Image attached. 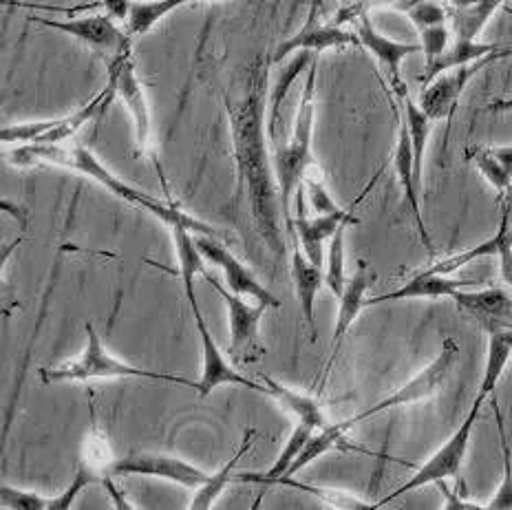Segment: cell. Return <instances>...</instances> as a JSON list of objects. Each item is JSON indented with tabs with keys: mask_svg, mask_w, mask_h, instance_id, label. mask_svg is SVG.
Masks as SVG:
<instances>
[{
	"mask_svg": "<svg viewBox=\"0 0 512 510\" xmlns=\"http://www.w3.org/2000/svg\"><path fill=\"white\" fill-rule=\"evenodd\" d=\"M237 199L241 197L261 241L276 259L285 252V217L268 148V62L254 60L241 80L239 95H226Z\"/></svg>",
	"mask_w": 512,
	"mask_h": 510,
	"instance_id": "6da1fadb",
	"label": "cell"
},
{
	"mask_svg": "<svg viewBox=\"0 0 512 510\" xmlns=\"http://www.w3.org/2000/svg\"><path fill=\"white\" fill-rule=\"evenodd\" d=\"M9 157L7 162L14 166H56V168H67L76 170V173L93 179L102 188L109 190L111 195L122 199L124 204L140 208L148 215H153L157 221H162L166 228H177L184 226L192 235H208V237H219L217 228H212L210 223L197 219L190 212L181 210L173 201H162L153 195L144 193V190L135 188L131 184L122 182L120 177L113 175L109 168L102 164V159L95 155L91 148H87L80 142H62V144H27V146H16L12 153H5Z\"/></svg>",
	"mask_w": 512,
	"mask_h": 510,
	"instance_id": "7a4b0ae2",
	"label": "cell"
},
{
	"mask_svg": "<svg viewBox=\"0 0 512 510\" xmlns=\"http://www.w3.org/2000/svg\"><path fill=\"white\" fill-rule=\"evenodd\" d=\"M316 80H318V56L307 69L301 100L294 120V131L285 144H274V170L276 182H279L281 206L285 217V232L292 237L294 217H292V199H296L298 188L307 177L309 168L314 164L312 140H314V120H316Z\"/></svg>",
	"mask_w": 512,
	"mask_h": 510,
	"instance_id": "3957f363",
	"label": "cell"
},
{
	"mask_svg": "<svg viewBox=\"0 0 512 510\" xmlns=\"http://www.w3.org/2000/svg\"><path fill=\"white\" fill-rule=\"evenodd\" d=\"M87 345L80 352V356L64 360L60 365L42 367L40 380L45 385H60V382H89V380H102V378H144V380H159L170 382V385H181L188 389H197L199 382L188 380L184 376L168 374V371H151L140 369L135 365H128L124 360L109 354L104 347L102 336L95 332V327L87 321Z\"/></svg>",
	"mask_w": 512,
	"mask_h": 510,
	"instance_id": "277c9868",
	"label": "cell"
},
{
	"mask_svg": "<svg viewBox=\"0 0 512 510\" xmlns=\"http://www.w3.org/2000/svg\"><path fill=\"white\" fill-rule=\"evenodd\" d=\"M484 407V400L475 398L471 411H468V416L464 418V422L460 427L455 429V433L448 438L440 449H437L429 460H426L418 471H415L407 482L400 484L398 488H393V491L382 497L380 502L373 504L371 508H380V506H387L393 499H398L402 495H409L413 491H418V488L424 486H431V484H440V482H448L453 480V477L460 475L464 460H466V453H468V446H471V438H473V431H475V424L479 418V411Z\"/></svg>",
	"mask_w": 512,
	"mask_h": 510,
	"instance_id": "5b68a950",
	"label": "cell"
},
{
	"mask_svg": "<svg viewBox=\"0 0 512 510\" xmlns=\"http://www.w3.org/2000/svg\"><path fill=\"white\" fill-rule=\"evenodd\" d=\"M115 84H109L93 98L80 106L76 113L64 115V118L42 120V122H23V124H9L0 129V140L7 146H27V144H62L73 140L84 124H89L95 115H98L104 106H109L115 98Z\"/></svg>",
	"mask_w": 512,
	"mask_h": 510,
	"instance_id": "8992f818",
	"label": "cell"
},
{
	"mask_svg": "<svg viewBox=\"0 0 512 510\" xmlns=\"http://www.w3.org/2000/svg\"><path fill=\"white\" fill-rule=\"evenodd\" d=\"M457 356H460V345H457L455 338H444L440 354H437L429 365H426L418 376H413L407 385H402L400 389H396L391 393V396L382 398L376 405L360 411L358 416L349 418V427H354L358 422H365L373 416H380L384 411H391V409H398V407H407V405H415V402H422V400H429L433 398L435 393H440L444 382L451 374L455 363H457Z\"/></svg>",
	"mask_w": 512,
	"mask_h": 510,
	"instance_id": "52a82bcc",
	"label": "cell"
},
{
	"mask_svg": "<svg viewBox=\"0 0 512 510\" xmlns=\"http://www.w3.org/2000/svg\"><path fill=\"white\" fill-rule=\"evenodd\" d=\"M378 175L371 177V182L367 184V188L362 190L358 195L356 201H351L347 208L340 206L336 212H329V215H307V201H305V190L303 186L298 188L296 193V215H294V232L292 235L301 241V246L305 250V254L309 259H312L318 268H323L325 265V246L332 237L338 232L340 226H345V223H351V226H356L360 223V219L356 217V210L358 206L365 201V197L371 193V188L376 186L378 182Z\"/></svg>",
	"mask_w": 512,
	"mask_h": 510,
	"instance_id": "ba28073f",
	"label": "cell"
},
{
	"mask_svg": "<svg viewBox=\"0 0 512 510\" xmlns=\"http://www.w3.org/2000/svg\"><path fill=\"white\" fill-rule=\"evenodd\" d=\"M31 23H38L47 29H56L60 34L78 40L80 45L93 49L98 56L109 65L115 58L124 56L131 51L133 38L128 36L126 29L115 25V20L109 14L98 16H84V18H42V16H29Z\"/></svg>",
	"mask_w": 512,
	"mask_h": 510,
	"instance_id": "9c48e42d",
	"label": "cell"
},
{
	"mask_svg": "<svg viewBox=\"0 0 512 510\" xmlns=\"http://www.w3.org/2000/svg\"><path fill=\"white\" fill-rule=\"evenodd\" d=\"M510 56H512V47H508L506 51L493 53V56H486L477 62H471V65L455 67L440 73V76L433 78L429 84H424L422 87L420 100H418L422 111L429 115L433 122H440V120L451 122L466 87L473 82L477 73L493 65V62L510 58Z\"/></svg>",
	"mask_w": 512,
	"mask_h": 510,
	"instance_id": "30bf717a",
	"label": "cell"
},
{
	"mask_svg": "<svg viewBox=\"0 0 512 510\" xmlns=\"http://www.w3.org/2000/svg\"><path fill=\"white\" fill-rule=\"evenodd\" d=\"M206 279L210 281L212 288L226 301L228 307V321H230V347L228 354L245 360V363H252V360L259 358L263 354V345H261V321L263 314L270 310L268 305L263 303H248L245 296L234 294L228 290L226 285H221L217 279L206 274Z\"/></svg>",
	"mask_w": 512,
	"mask_h": 510,
	"instance_id": "8fae6325",
	"label": "cell"
},
{
	"mask_svg": "<svg viewBox=\"0 0 512 510\" xmlns=\"http://www.w3.org/2000/svg\"><path fill=\"white\" fill-rule=\"evenodd\" d=\"M351 23L356 25V36L360 40V47L371 53V58L378 62L384 80H387L389 89L398 95H407V82L402 80V62L407 60L411 53H422L420 42H400L391 40L376 29L371 23L369 9H360L354 16H351Z\"/></svg>",
	"mask_w": 512,
	"mask_h": 510,
	"instance_id": "7c38bea8",
	"label": "cell"
},
{
	"mask_svg": "<svg viewBox=\"0 0 512 510\" xmlns=\"http://www.w3.org/2000/svg\"><path fill=\"white\" fill-rule=\"evenodd\" d=\"M195 243L199 252L206 257V261L217 265V268L223 272V281H226L228 290H232L234 294H241L254 303L268 305L270 310H279L281 307L279 296L265 288V285L256 279V274L248 268V265L234 257L226 243L221 241V237L195 235Z\"/></svg>",
	"mask_w": 512,
	"mask_h": 510,
	"instance_id": "4fadbf2b",
	"label": "cell"
},
{
	"mask_svg": "<svg viewBox=\"0 0 512 510\" xmlns=\"http://www.w3.org/2000/svg\"><path fill=\"white\" fill-rule=\"evenodd\" d=\"M133 51L124 53V56L115 58L109 62V80L115 84L117 98L124 102V106L131 113L133 124H135V135H137V146L140 151L151 155L155 153L153 148V115H151V104L146 98V89L135 73L133 65Z\"/></svg>",
	"mask_w": 512,
	"mask_h": 510,
	"instance_id": "5bb4252c",
	"label": "cell"
},
{
	"mask_svg": "<svg viewBox=\"0 0 512 510\" xmlns=\"http://www.w3.org/2000/svg\"><path fill=\"white\" fill-rule=\"evenodd\" d=\"M109 475L159 477V480H168L184 488H195V491L210 480V473L201 471L199 466L181 458H175V455L155 453V451H135V453H128L126 458L113 460Z\"/></svg>",
	"mask_w": 512,
	"mask_h": 510,
	"instance_id": "9a60e30c",
	"label": "cell"
},
{
	"mask_svg": "<svg viewBox=\"0 0 512 510\" xmlns=\"http://www.w3.org/2000/svg\"><path fill=\"white\" fill-rule=\"evenodd\" d=\"M192 321H195V325H197V334H199V343H201V380L197 387L199 398H208L212 391L219 387H226V385H239L243 389L265 393L263 382L245 378L228 363V358L223 356L215 336H212V332H210L204 312L201 310L192 312Z\"/></svg>",
	"mask_w": 512,
	"mask_h": 510,
	"instance_id": "2e32d148",
	"label": "cell"
},
{
	"mask_svg": "<svg viewBox=\"0 0 512 510\" xmlns=\"http://www.w3.org/2000/svg\"><path fill=\"white\" fill-rule=\"evenodd\" d=\"M393 168H396V177H398L404 201H407L415 221V228H418L420 243L426 248V252L435 254V243L422 215V197H420L422 179L418 177V170H415L413 144H411V135L404 118H400V126H398V142H396V151H393Z\"/></svg>",
	"mask_w": 512,
	"mask_h": 510,
	"instance_id": "e0dca14e",
	"label": "cell"
},
{
	"mask_svg": "<svg viewBox=\"0 0 512 510\" xmlns=\"http://www.w3.org/2000/svg\"><path fill=\"white\" fill-rule=\"evenodd\" d=\"M376 283V272L371 270V265L360 261L356 274L351 276L345 285V292L338 296V316H336V325H334V338H332V349H329V360L325 363L323 371H320V378L327 380L329 371L336 365L340 347H343V340L349 334L351 325L356 323V318L360 312L367 307V292L371 290V285Z\"/></svg>",
	"mask_w": 512,
	"mask_h": 510,
	"instance_id": "ac0fdd59",
	"label": "cell"
},
{
	"mask_svg": "<svg viewBox=\"0 0 512 510\" xmlns=\"http://www.w3.org/2000/svg\"><path fill=\"white\" fill-rule=\"evenodd\" d=\"M349 45H360L356 31H347L334 23H307L296 31L294 36L285 38L279 47H276L272 62L274 65H283L287 58L294 53H323L329 49H340Z\"/></svg>",
	"mask_w": 512,
	"mask_h": 510,
	"instance_id": "d6986e66",
	"label": "cell"
},
{
	"mask_svg": "<svg viewBox=\"0 0 512 510\" xmlns=\"http://www.w3.org/2000/svg\"><path fill=\"white\" fill-rule=\"evenodd\" d=\"M453 301L471 314L486 332L499 327H512V296L501 288H466Z\"/></svg>",
	"mask_w": 512,
	"mask_h": 510,
	"instance_id": "ffe728a7",
	"label": "cell"
},
{
	"mask_svg": "<svg viewBox=\"0 0 512 510\" xmlns=\"http://www.w3.org/2000/svg\"><path fill=\"white\" fill-rule=\"evenodd\" d=\"M466 288H477V281L453 279V276L433 274V272L422 270L407 283H402L398 290H391L387 294L367 299V307L380 305V303H391V301H409V299H453L457 292L466 290Z\"/></svg>",
	"mask_w": 512,
	"mask_h": 510,
	"instance_id": "44dd1931",
	"label": "cell"
},
{
	"mask_svg": "<svg viewBox=\"0 0 512 510\" xmlns=\"http://www.w3.org/2000/svg\"><path fill=\"white\" fill-rule=\"evenodd\" d=\"M292 241V261H290V270H292V281H294V290H296V299L298 305H301L303 318L307 321L309 329H312V340H316V318H314V305H316V296L320 288L325 285V272L323 268L307 257L301 241H298L294 235L290 237Z\"/></svg>",
	"mask_w": 512,
	"mask_h": 510,
	"instance_id": "7402d4cb",
	"label": "cell"
},
{
	"mask_svg": "<svg viewBox=\"0 0 512 510\" xmlns=\"http://www.w3.org/2000/svg\"><path fill=\"white\" fill-rule=\"evenodd\" d=\"M170 235H173L175 241V254H177V274L181 276V283H184V296L188 301L190 312L201 310L199 299H197V290H195V279L197 276H206L204 270V261L206 257L199 252L197 243H195V235L184 226L170 228Z\"/></svg>",
	"mask_w": 512,
	"mask_h": 510,
	"instance_id": "603a6c76",
	"label": "cell"
},
{
	"mask_svg": "<svg viewBox=\"0 0 512 510\" xmlns=\"http://www.w3.org/2000/svg\"><path fill=\"white\" fill-rule=\"evenodd\" d=\"M259 380L265 385V396H270L274 402H279V405L298 422H303L312 429H323L329 424L323 409L318 405V400L309 396V393H301L292 387L281 385L279 380H274L265 374H259Z\"/></svg>",
	"mask_w": 512,
	"mask_h": 510,
	"instance_id": "cb8c5ba5",
	"label": "cell"
},
{
	"mask_svg": "<svg viewBox=\"0 0 512 510\" xmlns=\"http://www.w3.org/2000/svg\"><path fill=\"white\" fill-rule=\"evenodd\" d=\"M349 429L351 427H349L347 420L338 422V424H327V427H323V429H316L312 435H309V440L305 442L303 451L298 453V458L294 460L292 469H290V473H287L285 480H294V475H298L303 469H307L309 464H314L318 458H323V455L329 453V451H336V449H340V451L349 449L351 451V449H354V446L347 442V431Z\"/></svg>",
	"mask_w": 512,
	"mask_h": 510,
	"instance_id": "d4e9b609",
	"label": "cell"
},
{
	"mask_svg": "<svg viewBox=\"0 0 512 510\" xmlns=\"http://www.w3.org/2000/svg\"><path fill=\"white\" fill-rule=\"evenodd\" d=\"M506 45H495V42H479V40H462L455 38L451 40V45L446 47V51L437 58L429 69H424L422 84H429L433 78L440 76V73L455 69V67H464L471 65V62L482 60L486 56H493V53L506 51Z\"/></svg>",
	"mask_w": 512,
	"mask_h": 510,
	"instance_id": "484cf974",
	"label": "cell"
},
{
	"mask_svg": "<svg viewBox=\"0 0 512 510\" xmlns=\"http://www.w3.org/2000/svg\"><path fill=\"white\" fill-rule=\"evenodd\" d=\"M466 157L477 166L486 182L497 190L499 197H506L512 188V144L473 148V151L466 153Z\"/></svg>",
	"mask_w": 512,
	"mask_h": 510,
	"instance_id": "4316f807",
	"label": "cell"
},
{
	"mask_svg": "<svg viewBox=\"0 0 512 510\" xmlns=\"http://www.w3.org/2000/svg\"><path fill=\"white\" fill-rule=\"evenodd\" d=\"M314 431L316 429L307 427V424H303V422H298L290 438H287V442L283 444L279 458L274 460V464L270 466L268 471H263V473H237V482L263 484V486L281 484L287 477V473H290L294 460L298 458V453L303 451V446L309 440V435H312Z\"/></svg>",
	"mask_w": 512,
	"mask_h": 510,
	"instance_id": "83f0119b",
	"label": "cell"
},
{
	"mask_svg": "<svg viewBox=\"0 0 512 510\" xmlns=\"http://www.w3.org/2000/svg\"><path fill=\"white\" fill-rule=\"evenodd\" d=\"M254 438H256L254 429L245 431L243 440H241V444H239V449L234 451L232 458H230L226 464H223L217 473L210 475V480H208L204 486L197 488L195 495H192V502L188 504V508H192V510H204V508H212V506H215V499H217L223 491H226V486H230L232 482H237V466H239L243 455L252 449Z\"/></svg>",
	"mask_w": 512,
	"mask_h": 510,
	"instance_id": "f1b7e54d",
	"label": "cell"
},
{
	"mask_svg": "<svg viewBox=\"0 0 512 510\" xmlns=\"http://www.w3.org/2000/svg\"><path fill=\"white\" fill-rule=\"evenodd\" d=\"M195 3H219V0H133L126 18V31L131 38H140L155 29L162 20L179 7Z\"/></svg>",
	"mask_w": 512,
	"mask_h": 510,
	"instance_id": "f546056e",
	"label": "cell"
},
{
	"mask_svg": "<svg viewBox=\"0 0 512 510\" xmlns=\"http://www.w3.org/2000/svg\"><path fill=\"white\" fill-rule=\"evenodd\" d=\"M488 358H486V367H484V376L482 382H479V391L477 398L484 400L490 398L495 393L501 376L512 358V327H499L488 332Z\"/></svg>",
	"mask_w": 512,
	"mask_h": 510,
	"instance_id": "4dcf8cb0",
	"label": "cell"
},
{
	"mask_svg": "<svg viewBox=\"0 0 512 510\" xmlns=\"http://www.w3.org/2000/svg\"><path fill=\"white\" fill-rule=\"evenodd\" d=\"M490 407H493V413H495V424H497V433H499V449H501V466H504V471H501V482L497 486L495 495L490 497L488 504H484V508L512 510V446L508 440L504 413H501V409H499L495 393L490 396Z\"/></svg>",
	"mask_w": 512,
	"mask_h": 510,
	"instance_id": "1f68e13d",
	"label": "cell"
},
{
	"mask_svg": "<svg viewBox=\"0 0 512 510\" xmlns=\"http://www.w3.org/2000/svg\"><path fill=\"white\" fill-rule=\"evenodd\" d=\"M318 56V53H309V51H303V53H296V58H292L290 62H287L285 67H281L279 76H276L274 80V89H272V98H270V135L272 140L276 137V126H279V120H281V109H283V102L287 98V93H290L294 80L301 76L303 71L309 69V65H312L314 58Z\"/></svg>",
	"mask_w": 512,
	"mask_h": 510,
	"instance_id": "d6a6232c",
	"label": "cell"
},
{
	"mask_svg": "<svg viewBox=\"0 0 512 510\" xmlns=\"http://www.w3.org/2000/svg\"><path fill=\"white\" fill-rule=\"evenodd\" d=\"M506 0H477L475 5L464 9H453L451 12V31L455 38L462 40H477L482 34L488 20L497 14V9Z\"/></svg>",
	"mask_w": 512,
	"mask_h": 510,
	"instance_id": "836d02e7",
	"label": "cell"
},
{
	"mask_svg": "<svg viewBox=\"0 0 512 510\" xmlns=\"http://www.w3.org/2000/svg\"><path fill=\"white\" fill-rule=\"evenodd\" d=\"M400 104H402V118H404V122H407V129L411 135L415 170H418V177L422 179L424 153H426V144H429V135L433 131V120L422 111V106L415 102L409 93L402 95Z\"/></svg>",
	"mask_w": 512,
	"mask_h": 510,
	"instance_id": "e575fe53",
	"label": "cell"
},
{
	"mask_svg": "<svg viewBox=\"0 0 512 510\" xmlns=\"http://www.w3.org/2000/svg\"><path fill=\"white\" fill-rule=\"evenodd\" d=\"M499 241H501V230L497 228V232L490 239L477 243L473 248H466L457 254H451V257L440 259L431 263L429 268H424V272H433V274H446V276H453L457 270H462L464 265H471L477 259H486V257H497V250H499Z\"/></svg>",
	"mask_w": 512,
	"mask_h": 510,
	"instance_id": "d590c367",
	"label": "cell"
},
{
	"mask_svg": "<svg viewBox=\"0 0 512 510\" xmlns=\"http://www.w3.org/2000/svg\"><path fill=\"white\" fill-rule=\"evenodd\" d=\"M351 223H345V226H340L336 235L332 237V241L327 243V257H325V285L329 288L336 299L340 294L345 292V285H347V272H345V235H347V228Z\"/></svg>",
	"mask_w": 512,
	"mask_h": 510,
	"instance_id": "8d00e7d4",
	"label": "cell"
},
{
	"mask_svg": "<svg viewBox=\"0 0 512 510\" xmlns=\"http://www.w3.org/2000/svg\"><path fill=\"white\" fill-rule=\"evenodd\" d=\"M285 486H292V488H301V491L314 495L318 499H323V502L329 508H371L373 504L362 502L354 493H345V491H334V488H323V486H309V484H298L294 480H285Z\"/></svg>",
	"mask_w": 512,
	"mask_h": 510,
	"instance_id": "74e56055",
	"label": "cell"
},
{
	"mask_svg": "<svg viewBox=\"0 0 512 510\" xmlns=\"http://www.w3.org/2000/svg\"><path fill=\"white\" fill-rule=\"evenodd\" d=\"M51 497H45L34 491H25L18 486H3L0 488V506L5 510H49Z\"/></svg>",
	"mask_w": 512,
	"mask_h": 510,
	"instance_id": "f35d334b",
	"label": "cell"
},
{
	"mask_svg": "<svg viewBox=\"0 0 512 510\" xmlns=\"http://www.w3.org/2000/svg\"><path fill=\"white\" fill-rule=\"evenodd\" d=\"M404 14L409 16V20L418 31L426 27L451 23V14L446 12V7L440 3V0H420V3L409 7Z\"/></svg>",
	"mask_w": 512,
	"mask_h": 510,
	"instance_id": "ab89813d",
	"label": "cell"
},
{
	"mask_svg": "<svg viewBox=\"0 0 512 510\" xmlns=\"http://www.w3.org/2000/svg\"><path fill=\"white\" fill-rule=\"evenodd\" d=\"M420 34V45H422V56H424V69H429L433 62L442 56L446 47L451 45V36L453 31L448 25H435V27H426Z\"/></svg>",
	"mask_w": 512,
	"mask_h": 510,
	"instance_id": "60d3db41",
	"label": "cell"
},
{
	"mask_svg": "<svg viewBox=\"0 0 512 510\" xmlns=\"http://www.w3.org/2000/svg\"><path fill=\"white\" fill-rule=\"evenodd\" d=\"M102 477L95 473L91 466L82 464L80 471L76 473V477H73L71 484L67 486V491H64L62 495H53L51 502H49V510H67L73 506V502H76V497L84 491V488L91 486V484H100Z\"/></svg>",
	"mask_w": 512,
	"mask_h": 510,
	"instance_id": "b9f144b4",
	"label": "cell"
},
{
	"mask_svg": "<svg viewBox=\"0 0 512 510\" xmlns=\"http://www.w3.org/2000/svg\"><path fill=\"white\" fill-rule=\"evenodd\" d=\"M303 190H305V201H307V212L312 215H329V212H336L340 206L334 201V197L329 195L327 186L320 182L318 177L307 175L303 179Z\"/></svg>",
	"mask_w": 512,
	"mask_h": 510,
	"instance_id": "7bdbcfd3",
	"label": "cell"
},
{
	"mask_svg": "<svg viewBox=\"0 0 512 510\" xmlns=\"http://www.w3.org/2000/svg\"><path fill=\"white\" fill-rule=\"evenodd\" d=\"M510 208L504 204L501 208V219H499V230H501V241H499V250H497V259H499V274L501 281L512 288V230H510Z\"/></svg>",
	"mask_w": 512,
	"mask_h": 510,
	"instance_id": "ee69618b",
	"label": "cell"
},
{
	"mask_svg": "<svg viewBox=\"0 0 512 510\" xmlns=\"http://www.w3.org/2000/svg\"><path fill=\"white\" fill-rule=\"evenodd\" d=\"M100 5L106 9V14H109L113 20H124L126 23L133 0H100Z\"/></svg>",
	"mask_w": 512,
	"mask_h": 510,
	"instance_id": "f6af8a7d",
	"label": "cell"
},
{
	"mask_svg": "<svg viewBox=\"0 0 512 510\" xmlns=\"http://www.w3.org/2000/svg\"><path fill=\"white\" fill-rule=\"evenodd\" d=\"M336 5H340L338 0H309L307 20L309 23H320V18H325Z\"/></svg>",
	"mask_w": 512,
	"mask_h": 510,
	"instance_id": "bcb514c9",
	"label": "cell"
},
{
	"mask_svg": "<svg viewBox=\"0 0 512 510\" xmlns=\"http://www.w3.org/2000/svg\"><path fill=\"white\" fill-rule=\"evenodd\" d=\"M437 488H440V491L444 493V497H446V504H444V508H451V510H466V508H484L482 504H473V502H462L460 497H457V493H451L448 491V486H446V482H440V484H435Z\"/></svg>",
	"mask_w": 512,
	"mask_h": 510,
	"instance_id": "7dc6e473",
	"label": "cell"
},
{
	"mask_svg": "<svg viewBox=\"0 0 512 510\" xmlns=\"http://www.w3.org/2000/svg\"><path fill=\"white\" fill-rule=\"evenodd\" d=\"M448 3H451V7H453V9H464V7H471V5H475L477 0H448Z\"/></svg>",
	"mask_w": 512,
	"mask_h": 510,
	"instance_id": "c3c4849f",
	"label": "cell"
},
{
	"mask_svg": "<svg viewBox=\"0 0 512 510\" xmlns=\"http://www.w3.org/2000/svg\"><path fill=\"white\" fill-rule=\"evenodd\" d=\"M338 3H340V7H354L360 3V0H338Z\"/></svg>",
	"mask_w": 512,
	"mask_h": 510,
	"instance_id": "681fc988",
	"label": "cell"
}]
</instances>
